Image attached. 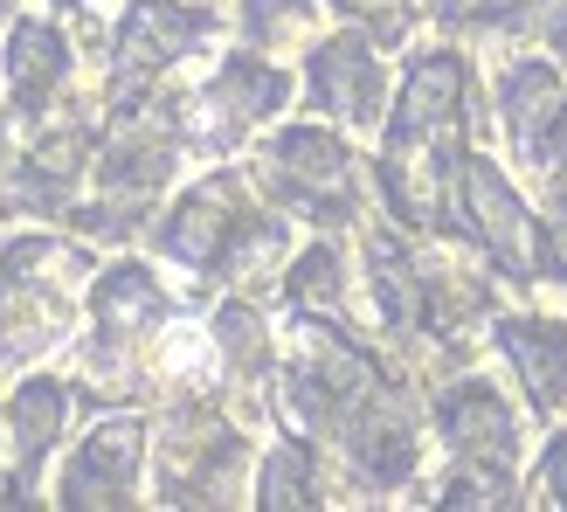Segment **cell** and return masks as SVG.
Returning a JSON list of instances; mask_svg holds the SVG:
<instances>
[{
    "label": "cell",
    "mask_w": 567,
    "mask_h": 512,
    "mask_svg": "<svg viewBox=\"0 0 567 512\" xmlns=\"http://www.w3.org/2000/svg\"><path fill=\"white\" fill-rule=\"evenodd\" d=\"M63 409H70V395L63 381H28L14 395V443H21V464L35 471L49 458V443L63 437Z\"/></svg>",
    "instance_id": "30bf717a"
},
{
    "label": "cell",
    "mask_w": 567,
    "mask_h": 512,
    "mask_svg": "<svg viewBox=\"0 0 567 512\" xmlns=\"http://www.w3.org/2000/svg\"><path fill=\"white\" fill-rule=\"evenodd\" d=\"M339 8H347V14H367V21H374L388 42L409 28V8H402V0H339Z\"/></svg>",
    "instance_id": "2e32d148"
},
{
    "label": "cell",
    "mask_w": 567,
    "mask_h": 512,
    "mask_svg": "<svg viewBox=\"0 0 567 512\" xmlns=\"http://www.w3.org/2000/svg\"><path fill=\"white\" fill-rule=\"evenodd\" d=\"M270 160L284 166V194H291V202H305V194H339L347 187V166H353L347 146L326 139V132H284Z\"/></svg>",
    "instance_id": "ba28073f"
},
{
    "label": "cell",
    "mask_w": 567,
    "mask_h": 512,
    "mask_svg": "<svg viewBox=\"0 0 567 512\" xmlns=\"http://www.w3.org/2000/svg\"><path fill=\"white\" fill-rule=\"evenodd\" d=\"M202 35H208V14L174 8V0H138L125 35H118V55H125V70H159L174 55H187Z\"/></svg>",
    "instance_id": "3957f363"
},
{
    "label": "cell",
    "mask_w": 567,
    "mask_h": 512,
    "mask_svg": "<svg viewBox=\"0 0 567 512\" xmlns=\"http://www.w3.org/2000/svg\"><path fill=\"white\" fill-rule=\"evenodd\" d=\"M0 505H21V478H8V471H0Z\"/></svg>",
    "instance_id": "ac0fdd59"
},
{
    "label": "cell",
    "mask_w": 567,
    "mask_h": 512,
    "mask_svg": "<svg viewBox=\"0 0 567 512\" xmlns=\"http://www.w3.org/2000/svg\"><path fill=\"white\" fill-rule=\"evenodd\" d=\"M249 35H264V42H277L284 28H298L305 14H311V0H249Z\"/></svg>",
    "instance_id": "5bb4252c"
},
{
    "label": "cell",
    "mask_w": 567,
    "mask_h": 512,
    "mask_svg": "<svg viewBox=\"0 0 567 512\" xmlns=\"http://www.w3.org/2000/svg\"><path fill=\"white\" fill-rule=\"evenodd\" d=\"M63 70H70L63 35H55V28H42V21H21L14 42H8V91H14V104H21V111H42L49 91L63 83Z\"/></svg>",
    "instance_id": "52a82bcc"
},
{
    "label": "cell",
    "mask_w": 567,
    "mask_h": 512,
    "mask_svg": "<svg viewBox=\"0 0 567 512\" xmlns=\"http://www.w3.org/2000/svg\"><path fill=\"white\" fill-rule=\"evenodd\" d=\"M311 98L339 119H374L381 111V63L360 42H326L311 55Z\"/></svg>",
    "instance_id": "277c9868"
},
{
    "label": "cell",
    "mask_w": 567,
    "mask_h": 512,
    "mask_svg": "<svg viewBox=\"0 0 567 512\" xmlns=\"http://www.w3.org/2000/svg\"><path fill=\"white\" fill-rule=\"evenodd\" d=\"M436 8H443V14H485L477 0H436Z\"/></svg>",
    "instance_id": "d6986e66"
},
{
    "label": "cell",
    "mask_w": 567,
    "mask_h": 512,
    "mask_svg": "<svg viewBox=\"0 0 567 512\" xmlns=\"http://www.w3.org/2000/svg\"><path fill=\"white\" fill-rule=\"evenodd\" d=\"M215 104H229L236 119H264V111L284 104V76L270 63H257V55H229L215 76Z\"/></svg>",
    "instance_id": "7c38bea8"
},
{
    "label": "cell",
    "mask_w": 567,
    "mask_h": 512,
    "mask_svg": "<svg viewBox=\"0 0 567 512\" xmlns=\"http://www.w3.org/2000/svg\"><path fill=\"white\" fill-rule=\"evenodd\" d=\"M464 202L477 215V229H485V243L505 256V264H519V256H526V208H519V194L505 187L485 160L464 166Z\"/></svg>",
    "instance_id": "9c48e42d"
},
{
    "label": "cell",
    "mask_w": 567,
    "mask_h": 512,
    "mask_svg": "<svg viewBox=\"0 0 567 512\" xmlns=\"http://www.w3.org/2000/svg\"><path fill=\"white\" fill-rule=\"evenodd\" d=\"M291 298H339V264H332V249H311L305 264H298Z\"/></svg>",
    "instance_id": "9a60e30c"
},
{
    "label": "cell",
    "mask_w": 567,
    "mask_h": 512,
    "mask_svg": "<svg viewBox=\"0 0 567 512\" xmlns=\"http://www.w3.org/2000/svg\"><path fill=\"white\" fill-rule=\"evenodd\" d=\"M443 437L464 450V458L477 464H513V416H505V402L485 388V381H464V388H450V402H443Z\"/></svg>",
    "instance_id": "7a4b0ae2"
},
{
    "label": "cell",
    "mask_w": 567,
    "mask_h": 512,
    "mask_svg": "<svg viewBox=\"0 0 567 512\" xmlns=\"http://www.w3.org/2000/svg\"><path fill=\"white\" fill-rule=\"evenodd\" d=\"M498 347L513 354L526 395L540 409H554L567 395V326H540V319H505L498 326Z\"/></svg>",
    "instance_id": "8992f818"
},
{
    "label": "cell",
    "mask_w": 567,
    "mask_h": 512,
    "mask_svg": "<svg viewBox=\"0 0 567 512\" xmlns=\"http://www.w3.org/2000/svg\"><path fill=\"white\" fill-rule=\"evenodd\" d=\"M138 471V422H104L63 471V505H125Z\"/></svg>",
    "instance_id": "6da1fadb"
},
{
    "label": "cell",
    "mask_w": 567,
    "mask_h": 512,
    "mask_svg": "<svg viewBox=\"0 0 567 512\" xmlns=\"http://www.w3.org/2000/svg\"><path fill=\"white\" fill-rule=\"evenodd\" d=\"M560 174H567V111H560Z\"/></svg>",
    "instance_id": "ffe728a7"
},
{
    "label": "cell",
    "mask_w": 567,
    "mask_h": 512,
    "mask_svg": "<svg viewBox=\"0 0 567 512\" xmlns=\"http://www.w3.org/2000/svg\"><path fill=\"white\" fill-rule=\"evenodd\" d=\"M159 243H166V256H181V264H215V256L236 243V194H229V181H215V187L194 194V202H181V215L159 229Z\"/></svg>",
    "instance_id": "5b68a950"
},
{
    "label": "cell",
    "mask_w": 567,
    "mask_h": 512,
    "mask_svg": "<svg viewBox=\"0 0 567 512\" xmlns=\"http://www.w3.org/2000/svg\"><path fill=\"white\" fill-rule=\"evenodd\" d=\"M311 499V458L298 443H284L264 471V505H305Z\"/></svg>",
    "instance_id": "4fadbf2b"
},
{
    "label": "cell",
    "mask_w": 567,
    "mask_h": 512,
    "mask_svg": "<svg viewBox=\"0 0 567 512\" xmlns=\"http://www.w3.org/2000/svg\"><path fill=\"white\" fill-rule=\"evenodd\" d=\"M547 499L567 505V437L554 443V458H547Z\"/></svg>",
    "instance_id": "e0dca14e"
},
{
    "label": "cell",
    "mask_w": 567,
    "mask_h": 512,
    "mask_svg": "<svg viewBox=\"0 0 567 512\" xmlns=\"http://www.w3.org/2000/svg\"><path fill=\"white\" fill-rule=\"evenodd\" d=\"M560 91L554 63H540V55H526V63H513L498 76V104H505V125H513V139H533V125L547 119V104Z\"/></svg>",
    "instance_id": "8fae6325"
}]
</instances>
